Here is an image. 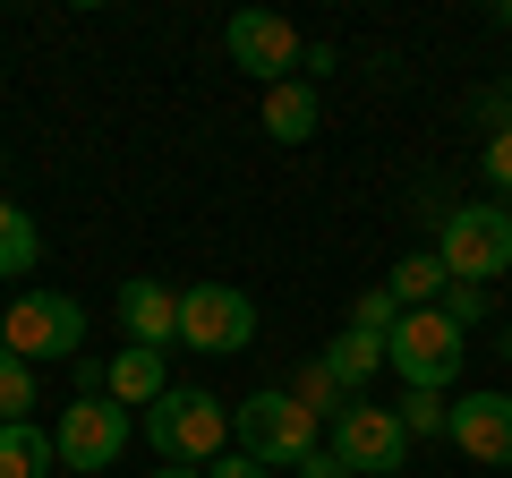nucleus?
Listing matches in <instances>:
<instances>
[{
    "label": "nucleus",
    "mask_w": 512,
    "mask_h": 478,
    "mask_svg": "<svg viewBox=\"0 0 512 478\" xmlns=\"http://www.w3.org/2000/svg\"><path fill=\"white\" fill-rule=\"evenodd\" d=\"M146 444H154L163 461L214 470V461H222V444H231V410H222L205 385H171L163 402L146 410Z\"/></svg>",
    "instance_id": "obj_1"
},
{
    "label": "nucleus",
    "mask_w": 512,
    "mask_h": 478,
    "mask_svg": "<svg viewBox=\"0 0 512 478\" xmlns=\"http://www.w3.org/2000/svg\"><path fill=\"white\" fill-rule=\"evenodd\" d=\"M231 444L256 461V470H299V461L316 453V419L291 402V385L282 393H248V402L231 410Z\"/></svg>",
    "instance_id": "obj_2"
},
{
    "label": "nucleus",
    "mask_w": 512,
    "mask_h": 478,
    "mask_svg": "<svg viewBox=\"0 0 512 478\" xmlns=\"http://www.w3.org/2000/svg\"><path fill=\"white\" fill-rule=\"evenodd\" d=\"M461 350L470 342H461V325L444 308H410L402 325H393V342H384V368L402 376L410 393H444L461 376Z\"/></svg>",
    "instance_id": "obj_3"
},
{
    "label": "nucleus",
    "mask_w": 512,
    "mask_h": 478,
    "mask_svg": "<svg viewBox=\"0 0 512 478\" xmlns=\"http://www.w3.org/2000/svg\"><path fill=\"white\" fill-rule=\"evenodd\" d=\"M436 265L453 282H470V291H487V282L512 265V214L504 205H453L444 231H436Z\"/></svg>",
    "instance_id": "obj_4"
},
{
    "label": "nucleus",
    "mask_w": 512,
    "mask_h": 478,
    "mask_svg": "<svg viewBox=\"0 0 512 478\" xmlns=\"http://www.w3.org/2000/svg\"><path fill=\"white\" fill-rule=\"evenodd\" d=\"M0 342L18 350L26 368H35V359H77V350H86V308H77L69 291H18L9 316H0Z\"/></svg>",
    "instance_id": "obj_5"
},
{
    "label": "nucleus",
    "mask_w": 512,
    "mask_h": 478,
    "mask_svg": "<svg viewBox=\"0 0 512 478\" xmlns=\"http://www.w3.org/2000/svg\"><path fill=\"white\" fill-rule=\"evenodd\" d=\"M128 436H137V419H128L111 393H77L69 410L52 419V453H60V470H111V461L128 453Z\"/></svg>",
    "instance_id": "obj_6"
},
{
    "label": "nucleus",
    "mask_w": 512,
    "mask_h": 478,
    "mask_svg": "<svg viewBox=\"0 0 512 478\" xmlns=\"http://www.w3.org/2000/svg\"><path fill=\"white\" fill-rule=\"evenodd\" d=\"M180 342L205 350V359H231V350L256 342V299L239 282H188L180 291Z\"/></svg>",
    "instance_id": "obj_7"
},
{
    "label": "nucleus",
    "mask_w": 512,
    "mask_h": 478,
    "mask_svg": "<svg viewBox=\"0 0 512 478\" xmlns=\"http://www.w3.org/2000/svg\"><path fill=\"white\" fill-rule=\"evenodd\" d=\"M222 52H231V69H248L256 86H282V77H299L308 43H299V26L282 18V9H239V18L222 26Z\"/></svg>",
    "instance_id": "obj_8"
},
{
    "label": "nucleus",
    "mask_w": 512,
    "mask_h": 478,
    "mask_svg": "<svg viewBox=\"0 0 512 478\" xmlns=\"http://www.w3.org/2000/svg\"><path fill=\"white\" fill-rule=\"evenodd\" d=\"M333 453L350 461V478H393V470L410 461V427H402V410L350 402L342 419H333Z\"/></svg>",
    "instance_id": "obj_9"
},
{
    "label": "nucleus",
    "mask_w": 512,
    "mask_h": 478,
    "mask_svg": "<svg viewBox=\"0 0 512 478\" xmlns=\"http://www.w3.org/2000/svg\"><path fill=\"white\" fill-rule=\"evenodd\" d=\"M444 436L487 470H512V393H461L444 410Z\"/></svg>",
    "instance_id": "obj_10"
},
{
    "label": "nucleus",
    "mask_w": 512,
    "mask_h": 478,
    "mask_svg": "<svg viewBox=\"0 0 512 478\" xmlns=\"http://www.w3.org/2000/svg\"><path fill=\"white\" fill-rule=\"evenodd\" d=\"M120 333H128V342H146V350H171V342H180V291L154 282V274L120 282Z\"/></svg>",
    "instance_id": "obj_11"
},
{
    "label": "nucleus",
    "mask_w": 512,
    "mask_h": 478,
    "mask_svg": "<svg viewBox=\"0 0 512 478\" xmlns=\"http://www.w3.org/2000/svg\"><path fill=\"white\" fill-rule=\"evenodd\" d=\"M103 393L120 410H154L171 393V350H146V342H120V359H103Z\"/></svg>",
    "instance_id": "obj_12"
},
{
    "label": "nucleus",
    "mask_w": 512,
    "mask_h": 478,
    "mask_svg": "<svg viewBox=\"0 0 512 478\" xmlns=\"http://www.w3.org/2000/svg\"><path fill=\"white\" fill-rule=\"evenodd\" d=\"M316 120H325V94H316L308 77H282V86H265V137H274V146H308Z\"/></svg>",
    "instance_id": "obj_13"
},
{
    "label": "nucleus",
    "mask_w": 512,
    "mask_h": 478,
    "mask_svg": "<svg viewBox=\"0 0 512 478\" xmlns=\"http://www.w3.org/2000/svg\"><path fill=\"white\" fill-rule=\"evenodd\" d=\"M316 368H325L350 402H367V385L384 376V342H376V333H359V325H342V333L325 342V359H316Z\"/></svg>",
    "instance_id": "obj_14"
},
{
    "label": "nucleus",
    "mask_w": 512,
    "mask_h": 478,
    "mask_svg": "<svg viewBox=\"0 0 512 478\" xmlns=\"http://www.w3.org/2000/svg\"><path fill=\"white\" fill-rule=\"evenodd\" d=\"M52 427H35V419H9L0 427V478H52Z\"/></svg>",
    "instance_id": "obj_15"
},
{
    "label": "nucleus",
    "mask_w": 512,
    "mask_h": 478,
    "mask_svg": "<svg viewBox=\"0 0 512 478\" xmlns=\"http://www.w3.org/2000/svg\"><path fill=\"white\" fill-rule=\"evenodd\" d=\"M384 291L402 299V316H410V308H444V291H453V274L436 265V248H419V257H402V265H393V282H384Z\"/></svg>",
    "instance_id": "obj_16"
},
{
    "label": "nucleus",
    "mask_w": 512,
    "mask_h": 478,
    "mask_svg": "<svg viewBox=\"0 0 512 478\" xmlns=\"http://www.w3.org/2000/svg\"><path fill=\"white\" fill-rule=\"evenodd\" d=\"M35 265H43V231H35V214H26V205H0V282L35 274Z\"/></svg>",
    "instance_id": "obj_17"
},
{
    "label": "nucleus",
    "mask_w": 512,
    "mask_h": 478,
    "mask_svg": "<svg viewBox=\"0 0 512 478\" xmlns=\"http://www.w3.org/2000/svg\"><path fill=\"white\" fill-rule=\"evenodd\" d=\"M26 410H35V368H26L18 350L0 342V427H9V419H26Z\"/></svg>",
    "instance_id": "obj_18"
},
{
    "label": "nucleus",
    "mask_w": 512,
    "mask_h": 478,
    "mask_svg": "<svg viewBox=\"0 0 512 478\" xmlns=\"http://www.w3.org/2000/svg\"><path fill=\"white\" fill-rule=\"evenodd\" d=\"M291 402H299V410H308V419H316V427H325V410H333V419H342V410H350V393H342V385H333V376H325V368H299V385H291Z\"/></svg>",
    "instance_id": "obj_19"
},
{
    "label": "nucleus",
    "mask_w": 512,
    "mask_h": 478,
    "mask_svg": "<svg viewBox=\"0 0 512 478\" xmlns=\"http://www.w3.org/2000/svg\"><path fill=\"white\" fill-rule=\"evenodd\" d=\"M350 325H359V333H376V342H393V325H402V299H393V291L376 282V291H359V308H350Z\"/></svg>",
    "instance_id": "obj_20"
},
{
    "label": "nucleus",
    "mask_w": 512,
    "mask_h": 478,
    "mask_svg": "<svg viewBox=\"0 0 512 478\" xmlns=\"http://www.w3.org/2000/svg\"><path fill=\"white\" fill-rule=\"evenodd\" d=\"M444 410H453L444 393H402V427H410V444H419V436H444Z\"/></svg>",
    "instance_id": "obj_21"
},
{
    "label": "nucleus",
    "mask_w": 512,
    "mask_h": 478,
    "mask_svg": "<svg viewBox=\"0 0 512 478\" xmlns=\"http://www.w3.org/2000/svg\"><path fill=\"white\" fill-rule=\"evenodd\" d=\"M487 180L512 197V120H495V137H487Z\"/></svg>",
    "instance_id": "obj_22"
},
{
    "label": "nucleus",
    "mask_w": 512,
    "mask_h": 478,
    "mask_svg": "<svg viewBox=\"0 0 512 478\" xmlns=\"http://www.w3.org/2000/svg\"><path fill=\"white\" fill-rule=\"evenodd\" d=\"M444 316H453V325L470 333L478 316H487V291H470V282H453V291H444Z\"/></svg>",
    "instance_id": "obj_23"
},
{
    "label": "nucleus",
    "mask_w": 512,
    "mask_h": 478,
    "mask_svg": "<svg viewBox=\"0 0 512 478\" xmlns=\"http://www.w3.org/2000/svg\"><path fill=\"white\" fill-rule=\"evenodd\" d=\"M299 478H350V461H342V453H333V444H316V453H308V461H299Z\"/></svg>",
    "instance_id": "obj_24"
},
{
    "label": "nucleus",
    "mask_w": 512,
    "mask_h": 478,
    "mask_svg": "<svg viewBox=\"0 0 512 478\" xmlns=\"http://www.w3.org/2000/svg\"><path fill=\"white\" fill-rule=\"evenodd\" d=\"M205 478H274V470H256L248 453H222V461H214V470H205Z\"/></svg>",
    "instance_id": "obj_25"
},
{
    "label": "nucleus",
    "mask_w": 512,
    "mask_h": 478,
    "mask_svg": "<svg viewBox=\"0 0 512 478\" xmlns=\"http://www.w3.org/2000/svg\"><path fill=\"white\" fill-rule=\"evenodd\" d=\"M154 478H205V470H188V461H163V470H154Z\"/></svg>",
    "instance_id": "obj_26"
},
{
    "label": "nucleus",
    "mask_w": 512,
    "mask_h": 478,
    "mask_svg": "<svg viewBox=\"0 0 512 478\" xmlns=\"http://www.w3.org/2000/svg\"><path fill=\"white\" fill-rule=\"evenodd\" d=\"M0 316H9V308H0Z\"/></svg>",
    "instance_id": "obj_27"
}]
</instances>
